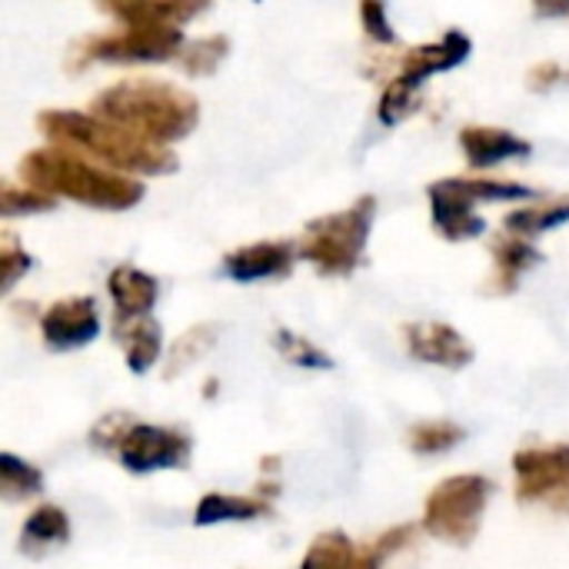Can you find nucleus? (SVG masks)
<instances>
[{
    "instance_id": "1",
    "label": "nucleus",
    "mask_w": 569,
    "mask_h": 569,
    "mask_svg": "<svg viewBox=\"0 0 569 569\" xmlns=\"http://www.w3.org/2000/svg\"><path fill=\"white\" fill-rule=\"evenodd\" d=\"M90 113L163 147L187 137L200 117L197 100L187 90L163 83V80H143V77L120 80L100 90L93 97Z\"/></svg>"
},
{
    "instance_id": "2",
    "label": "nucleus",
    "mask_w": 569,
    "mask_h": 569,
    "mask_svg": "<svg viewBox=\"0 0 569 569\" xmlns=\"http://www.w3.org/2000/svg\"><path fill=\"white\" fill-rule=\"evenodd\" d=\"M37 127L53 147L77 150L83 157H97L123 173H173L177 157L153 140H143L117 123H107L93 113H73V110H43L37 117Z\"/></svg>"
},
{
    "instance_id": "3",
    "label": "nucleus",
    "mask_w": 569,
    "mask_h": 569,
    "mask_svg": "<svg viewBox=\"0 0 569 569\" xmlns=\"http://www.w3.org/2000/svg\"><path fill=\"white\" fill-rule=\"evenodd\" d=\"M20 177L23 187H33L47 197H70L97 210H127L143 197V183L107 167H93L90 157L67 147L33 150L20 163Z\"/></svg>"
},
{
    "instance_id": "4",
    "label": "nucleus",
    "mask_w": 569,
    "mask_h": 569,
    "mask_svg": "<svg viewBox=\"0 0 569 569\" xmlns=\"http://www.w3.org/2000/svg\"><path fill=\"white\" fill-rule=\"evenodd\" d=\"M93 447L113 453L130 473H153V470H177L190 460V437L150 427V423H130V417L117 413L107 417L93 430Z\"/></svg>"
},
{
    "instance_id": "5",
    "label": "nucleus",
    "mask_w": 569,
    "mask_h": 569,
    "mask_svg": "<svg viewBox=\"0 0 569 569\" xmlns=\"http://www.w3.org/2000/svg\"><path fill=\"white\" fill-rule=\"evenodd\" d=\"M373 210L377 200L373 197H360L350 210L320 217L307 227L303 240H300V257L310 260L320 273L327 277H347L357 270L367 237H370V223H373Z\"/></svg>"
},
{
    "instance_id": "6",
    "label": "nucleus",
    "mask_w": 569,
    "mask_h": 569,
    "mask_svg": "<svg viewBox=\"0 0 569 569\" xmlns=\"http://www.w3.org/2000/svg\"><path fill=\"white\" fill-rule=\"evenodd\" d=\"M490 480L487 477H453V480H443L430 500H427V513H423V530L437 540H447V543H457V547H467L473 543L477 530H480V520H483V510L490 503Z\"/></svg>"
},
{
    "instance_id": "7",
    "label": "nucleus",
    "mask_w": 569,
    "mask_h": 569,
    "mask_svg": "<svg viewBox=\"0 0 569 569\" xmlns=\"http://www.w3.org/2000/svg\"><path fill=\"white\" fill-rule=\"evenodd\" d=\"M517 500L569 513V447H530L513 457Z\"/></svg>"
},
{
    "instance_id": "8",
    "label": "nucleus",
    "mask_w": 569,
    "mask_h": 569,
    "mask_svg": "<svg viewBox=\"0 0 569 569\" xmlns=\"http://www.w3.org/2000/svg\"><path fill=\"white\" fill-rule=\"evenodd\" d=\"M183 50V33L177 27H127L110 37H87L77 53L80 60H110V63H157L173 60Z\"/></svg>"
},
{
    "instance_id": "9",
    "label": "nucleus",
    "mask_w": 569,
    "mask_h": 569,
    "mask_svg": "<svg viewBox=\"0 0 569 569\" xmlns=\"http://www.w3.org/2000/svg\"><path fill=\"white\" fill-rule=\"evenodd\" d=\"M40 330H43V343L50 350L67 353V350H77V347H87V343L97 340L100 313H97L90 297H70V300L53 303L43 313Z\"/></svg>"
},
{
    "instance_id": "10",
    "label": "nucleus",
    "mask_w": 569,
    "mask_h": 569,
    "mask_svg": "<svg viewBox=\"0 0 569 569\" xmlns=\"http://www.w3.org/2000/svg\"><path fill=\"white\" fill-rule=\"evenodd\" d=\"M477 197L470 193L467 180H437L430 187L433 227L447 240H473L483 233V220L473 213Z\"/></svg>"
},
{
    "instance_id": "11",
    "label": "nucleus",
    "mask_w": 569,
    "mask_h": 569,
    "mask_svg": "<svg viewBox=\"0 0 569 569\" xmlns=\"http://www.w3.org/2000/svg\"><path fill=\"white\" fill-rule=\"evenodd\" d=\"M407 347L417 360L437 363L447 370H460V367L473 363V347L447 323H410Z\"/></svg>"
},
{
    "instance_id": "12",
    "label": "nucleus",
    "mask_w": 569,
    "mask_h": 569,
    "mask_svg": "<svg viewBox=\"0 0 569 569\" xmlns=\"http://www.w3.org/2000/svg\"><path fill=\"white\" fill-rule=\"evenodd\" d=\"M123 27H177L200 17L210 0H103Z\"/></svg>"
},
{
    "instance_id": "13",
    "label": "nucleus",
    "mask_w": 569,
    "mask_h": 569,
    "mask_svg": "<svg viewBox=\"0 0 569 569\" xmlns=\"http://www.w3.org/2000/svg\"><path fill=\"white\" fill-rule=\"evenodd\" d=\"M470 53V37H463L460 30H450L440 43H427V47H413L403 63H400V73L397 80L410 90H417L427 77L440 73V70H450L457 63H463Z\"/></svg>"
},
{
    "instance_id": "14",
    "label": "nucleus",
    "mask_w": 569,
    "mask_h": 569,
    "mask_svg": "<svg viewBox=\"0 0 569 569\" xmlns=\"http://www.w3.org/2000/svg\"><path fill=\"white\" fill-rule=\"evenodd\" d=\"M293 267V247L290 243H250L223 257V273L237 283H253V280H273L283 277Z\"/></svg>"
},
{
    "instance_id": "15",
    "label": "nucleus",
    "mask_w": 569,
    "mask_h": 569,
    "mask_svg": "<svg viewBox=\"0 0 569 569\" xmlns=\"http://www.w3.org/2000/svg\"><path fill=\"white\" fill-rule=\"evenodd\" d=\"M460 147H463L470 167H477V170L497 167L503 160H523L533 150L530 140H523V137H517L513 130H503V127H463Z\"/></svg>"
},
{
    "instance_id": "16",
    "label": "nucleus",
    "mask_w": 569,
    "mask_h": 569,
    "mask_svg": "<svg viewBox=\"0 0 569 569\" xmlns=\"http://www.w3.org/2000/svg\"><path fill=\"white\" fill-rule=\"evenodd\" d=\"M113 340L127 353V367L133 373H147L160 360V327L150 317H117L113 313Z\"/></svg>"
},
{
    "instance_id": "17",
    "label": "nucleus",
    "mask_w": 569,
    "mask_h": 569,
    "mask_svg": "<svg viewBox=\"0 0 569 569\" xmlns=\"http://www.w3.org/2000/svg\"><path fill=\"white\" fill-rule=\"evenodd\" d=\"M107 287H110L117 317H150V310L157 303V293H160V283L150 273L137 270L130 263L117 267L110 273Z\"/></svg>"
},
{
    "instance_id": "18",
    "label": "nucleus",
    "mask_w": 569,
    "mask_h": 569,
    "mask_svg": "<svg viewBox=\"0 0 569 569\" xmlns=\"http://www.w3.org/2000/svg\"><path fill=\"white\" fill-rule=\"evenodd\" d=\"M270 513V507L263 500L253 497H230V493H207L197 503L193 523L197 527H210V523H233V520H257Z\"/></svg>"
},
{
    "instance_id": "19",
    "label": "nucleus",
    "mask_w": 569,
    "mask_h": 569,
    "mask_svg": "<svg viewBox=\"0 0 569 569\" xmlns=\"http://www.w3.org/2000/svg\"><path fill=\"white\" fill-rule=\"evenodd\" d=\"M493 257H497V293H513L517 280L540 263V253L523 240V237H503L493 243Z\"/></svg>"
},
{
    "instance_id": "20",
    "label": "nucleus",
    "mask_w": 569,
    "mask_h": 569,
    "mask_svg": "<svg viewBox=\"0 0 569 569\" xmlns=\"http://www.w3.org/2000/svg\"><path fill=\"white\" fill-rule=\"evenodd\" d=\"M569 220V197H557V200H547V203H537V207H527V210H513L503 227L513 233V237H540L553 227H563Z\"/></svg>"
},
{
    "instance_id": "21",
    "label": "nucleus",
    "mask_w": 569,
    "mask_h": 569,
    "mask_svg": "<svg viewBox=\"0 0 569 569\" xmlns=\"http://www.w3.org/2000/svg\"><path fill=\"white\" fill-rule=\"evenodd\" d=\"M300 569H360V553L343 533H323L307 550Z\"/></svg>"
},
{
    "instance_id": "22",
    "label": "nucleus",
    "mask_w": 569,
    "mask_h": 569,
    "mask_svg": "<svg viewBox=\"0 0 569 569\" xmlns=\"http://www.w3.org/2000/svg\"><path fill=\"white\" fill-rule=\"evenodd\" d=\"M67 537H70V520L60 507H40L23 523L27 547H50V543H63Z\"/></svg>"
},
{
    "instance_id": "23",
    "label": "nucleus",
    "mask_w": 569,
    "mask_h": 569,
    "mask_svg": "<svg viewBox=\"0 0 569 569\" xmlns=\"http://www.w3.org/2000/svg\"><path fill=\"white\" fill-rule=\"evenodd\" d=\"M230 50V40L227 37H203V40H193V43H183L180 50V67L193 77H203V73H213L220 67V60L227 57Z\"/></svg>"
},
{
    "instance_id": "24",
    "label": "nucleus",
    "mask_w": 569,
    "mask_h": 569,
    "mask_svg": "<svg viewBox=\"0 0 569 569\" xmlns=\"http://www.w3.org/2000/svg\"><path fill=\"white\" fill-rule=\"evenodd\" d=\"M0 487H3L7 500H20V497L40 493L43 490V477L30 463L17 460L13 453H0Z\"/></svg>"
},
{
    "instance_id": "25",
    "label": "nucleus",
    "mask_w": 569,
    "mask_h": 569,
    "mask_svg": "<svg viewBox=\"0 0 569 569\" xmlns=\"http://www.w3.org/2000/svg\"><path fill=\"white\" fill-rule=\"evenodd\" d=\"M410 450L420 457H433V453H447L450 447H457L463 440V430L447 423V420H430L410 430Z\"/></svg>"
},
{
    "instance_id": "26",
    "label": "nucleus",
    "mask_w": 569,
    "mask_h": 569,
    "mask_svg": "<svg viewBox=\"0 0 569 569\" xmlns=\"http://www.w3.org/2000/svg\"><path fill=\"white\" fill-rule=\"evenodd\" d=\"M273 343H277V350H280L290 363H297V367H307V370H330V367H333V360H330L323 350H317L310 340H303L300 333L280 330Z\"/></svg>"
},
{
    "instance_id": "27",
    "label": "nucleus",
    "mask_w": 569,
    "mask_h": 569,
    "mask_svg": "<svg viewBox=\"0 0 569 569\" xmlns=\"http://www.w3.org/2000/svg\"><path fill=\"white\" fill-rule=\"evenodd\" d=\"M50 207H53V197H47V193H40L33 187H13V183H7L3 187V197H0V210L7 217H13V213H40V210H50Z\"/></svg>"
},
{
    "instance_id": "28",
    "label": "nucleus",
    "mask_w": 569,
    "mask_h": 569,
    "mask_svg": "<svg viewBox=\"0 0 569 569\" xmlns=\"http://www.w3.org/2000/svg\"><path fill=\"white\" fill-rule=\"evenodd\" d=\"M413 110H417V90H410V87H403L400 80H393V83L387 87V93H383L377 113H380V120H383L387 127H393V123L407 120Z\"/></svg>"
},
{
    "instance_id": "29",
    "label": "nucleus",
    "mask_w": 569,
    "mask_h": 569,
    "mask_svg": "<svg viewBox=\"0 0 569 569\" xmlns=\"http://www.w3.org/2000/svg\"><path fill=\"white\" fill-rule=\"evenodd\" d=\"M213 343V330L210 327H197V330H190L187 337H180L177 340V347H173V367H167V377H177L180 373V363H193L197 357H203L207 353V347Z\"/></svg>"
},
{
    "instance_id": "30",
    "label": "nucleus",
    "mask_w": 569,
    "mask_h": 569,
    "mask_svg": "<svg viewBox=\"0 0 569 569\" xmlns=\"http://www.w3.org/2000/svg\"><path fill=\"white\" fill-rule=\"evenodd\" d=\"M360 20H363L367 37H373V43H397L383 0H360Z\"/></svg>"
},
{
    "instance_id": "31",
    "label": "nucleus",
    "mask_w": 569,
    "mask_h": 569,
    "mask_svg": "<svg viewBox=\"0 0 569 569\" xmlns=\"http://www.w3.org/2000/svg\"><path fill=\"white\" fill-rule=\"evenodd\" d=\"M0 270H3V293L30 270V257H27V250H20L17 247V240H13V233H7L3 237V250H0Z\"/></svg>"
},
{
    "instance_id": "32",
    "label": "nucleus",
    "mask_w": 569,
    "mask_h": 569,
    "mask_svg": "<svg viewBox=\"0 0 569 569\" xmlns=\"http://www.w3.org/2000/svg\"><path fill=\"white\" fill-rule=\"evenodd\" d=\"M537 17H569V0H533Z\"/></svg>"
}]
</instances>
